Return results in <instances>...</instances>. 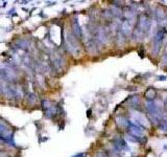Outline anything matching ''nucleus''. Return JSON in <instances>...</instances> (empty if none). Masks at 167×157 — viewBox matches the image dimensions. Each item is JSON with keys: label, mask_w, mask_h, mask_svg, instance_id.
Here are the masks:
<instances>
[{"label": "nucleus", "mask_w": 167, "mask_h": 157, "mask_svg": "<svg viewBox=\"0 0 167 157\" xmlns=\"http://www.w3.org/2000/svg\"><path fill=\"white\" fill-rule=\"evenodd\" d=\"M66 43H67V47H68V49L70 50L71 53L75 55V53H77L78 51H80V46H78L77 42L75 41L73 36H71L70 34L67 35Z\"/></svg>", "instance_id": "1"}, {"label": "nucleus", "mask_w": 167, "mask_h": 157, "mask_svg": "<svg viewBox=\"0 0 167 157\" xmlns=\"http://www.w3.org/2000/svg\"><path fill=\"white\" fill-rule=\"evenodd\" d=\"M130 132H132L134 135H141L142 130L140 129V128H138V127H130Z\"/></svg>", "instance_id": "2"}, {"label": "nucleus", "mask_w": 167, "mask_h": 157, "mask_svg": "<svg viewBox=\"0 0 167 157\" xmlns=\"http://www.w3.org/2000/svg\"><path fill=\"white\" fill-rule=\"evenodd\" d=\"M116 120H117V124H118L119 126H126V120H124L123 117H118Z\"/></svg>", "instance_id": "3"}, {"label": "nucleus", "mask_w": 167, "mask_h": 157, "mask_svg": "<svg viewBox=\"0 0 167 157\" xmlns=\"http://www.w3.org/2000/svg\"><path fill=\"white\" fill-rule=\"evenodd\" d=\"M155 94H156V92H155V90H153V89H148L146 92V97H151V99H153V97H155Z\"/></svg>", "instance_id": "4"}, {"label": "nucleus", "mask_w": 167, "mask_h": 157, "mask_svg": "<svg viewBox=\"0 0 167 157\" xmlns=\"http://www.w3.org/2000/svg\"><path fill=\"white\" fill-rule=\"evenodd\" d=\"M42 104H43V107L45 109H47V110H48L49 108H51V103L49 102V101H43V103H42Z\"/></svg>", "instance_id": "5"}, {"label": "nucleus", "mask_w": 167, "mask_h": 157, "mask_svg": "<svg viewBox=\"0 0 167 157\" xmlns=\"http://www.w3.org/2000/svg\"><path fill=\"white\" fill-rule=\"evenodd\" d=\"M122 28H123V30L125 32H130V24H128V22H124L123 23V25H122Z\"/></svg>", "instance_id": "6"}, {"label": "nucleus", "mask_w": 167, "mask_h": 157, "mask_svg": "<svg viewBox=\"0 0 167 157\" xmlns=\"http://www.w3.org/2000/svg\"><path fill=\"white\" fill-rule=\"evenodd\" d=\"M73 28H74V30H73L74 34H76V35H77V36H80V32H78V30H80V26H78V24L76 23V22L73 24Z\"/></svg>", "instance_id": "7"}, {"label": "nucleus", "mask_w": 167, "mask_h": 157, "mask_svg": "<svg viewBox=\"0 0 167 157\" xmlns=\"http://www.w3.org/2000/svg\"><path fill=\"white\" fill-rule=\"evenodd\" d=\"M0 157H5V154L2 152H0Z\"/></svg>", "instance_id": "8"}]
</instances>
